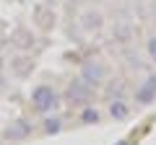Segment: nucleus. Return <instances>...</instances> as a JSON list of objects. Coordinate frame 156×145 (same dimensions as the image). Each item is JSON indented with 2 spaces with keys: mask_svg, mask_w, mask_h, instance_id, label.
<instances>
[{
  "mask_svg": "<svg viewBox=\"0 0 156 145\" xmlns=\"http://www.w3.org/2000/svg\"><path fill=\"white\" fill-rule=\"evenodd\" d=\"M8 44H13L18 52H29V49L34 47V34H31V29H26V26H18L16 31L11 34Z\"/></svg>",
  "mask_w": 156,
  "mask_h": 145,
  "instance_id": "6",
  "label": "nucleus"
},
{
  "mask_svg": "<svg viewBox=\"0 0 156 145\" xmlns=\"http://www.w3.org/2000/svg\"><path fill=\"white\" fill-rule=\"evenodd\" d=\"M109 114L115 119H125L128 117V104H125L122 99H112V104H109Z\"/></svg>",
  "mask_w": 156,
  "mask_h": 145,
  "instance_id": "10",
  "label": "nucleus"
},
{
  "mask_svg": "<svg viewBox=\"0 0 156 145\" xmlns=\"http://www.w3.org/2000/svg\"><path fill=\"white\" fill-rule=\"evenodd\" d=\"M112 39L120 42V44H128V42L133 39V26H130V23H125V21L115 23V29H112Z\"/></svg>",
  "mask_w": 156,
  "mask_h": 145,
  "instance_id": "9",
  "label": "nucleus"
},
{
  "mask_svg": "<svg viewBox=\"0 0 156 145\" xmlns=\"http://www.w3.org/2000/svg\"><path fill=\"white\" fill-rule=\"evenodd\" d=\"M34 13H37V23H39L42 29H50V26H55V13H50L47 8H37Z\"/></svg>",
  "mask_w": 156,
  "mask_h": 145,
  "instance_id": "11",
  "label": "nucleus"
},
{
  "mask_svg": "<svg viewBox=\"0 0 156 145\" xmlns=\"http://www.w3.org/2000/svg\"><path fill=\"white\" fill-rule=\"evenodd\" d=\"M31 106L37 112H42V114H50V112H55L57 106H60V96H57V91L52 88V86L42 83V86H37V88L31 91Z\"/></svg>",
  "mask_w": 156,
  "mask_h": 145,
  "instance_id": "1",
  "label": "nucleus"
},
{
  "mask_svg": "<svg viewBox=\"0 0 156 145\" xmlns=\"http://www.w3.org/2000/svg\"><path fill=\"white\" fill-rule=\"evenodd\" d=\"M122 145H128V143H122Z\"/></svg>",
  "mask_w": 156,
  "mask_h": 145,
  "instance_id": "17",
  "label": "nucleus"
},
{
  "mask_svg": "<svg viewBox=\"0 0 156 145\" xmlns=\"http://www.w3.org/2000/svg\"><path fill=\"white\" fill-rule=\"evenodd\" d=\"M65 99L70 101V104H76V106H86V104L91 101V86H89V83H83L81 78L73 80V83L68 86Z\"/></svg>",
  "mask_w": 156,
  "mask_h": 145,
  "instance_id": "3",
  "label": "nucleus"
},
{
  "mask_svg": "<svg viewBox=\"0 0 156 145\" xmlns=\"http://www.w3.org/2000/svg\"><path fill=\"white\" fill-rule=\"evenodd\" d=\"M146 52H148V57L156 62V36H151V39H148V44H146Z\"/></svg>",
  "mask_w": 156,
  "mask_h": 145,
  "instance_id": "14",
  "label": "nucleus"
},
{
  "mask_svg": "<svg viewBox=\"0 0 156 145\" xmlns=\"http://www.w3.org/2000/svg\"><path fill=\"white\" fill-rule=\"evenodd\" d=\"M3 70H5V60H3V55H0V75H3Z\"/></svg>",
  "mask_w": 156,
  "mask_h": 145,
  "instance_id": "15",
  "label": "nucleus"
},
{
  "mask_svg": "<svg viewBox=\"0 0 156 145\" xmlns=\"http://www.w3.org/2000/svg\"><path fill=\"white\" fill-rule=\"evenodd\" d=\"M0 145H3V137H0Z\"/></svg>",
  "mask_w": 156,
  "mask_h": 145,
  "instance_id": "16",
  "label": "nucleus"
},
{
  "mask_svg": "<svg viewBox=\"0 0 156 145\" xmlns=\"http://www.w3.org/2000/svg\"><path fill=\"white\" fill-rule=\"evenodd\" d=\"M29 135H31V124H29L26 119H16V122H11V124L5 127L3 137L11 140V143H21V140H26Z\"/></svg>",
  "mask_w": 156,
  "mask_h": 145,
  "instance_id": "5",
  "label": "nucleus"
},
{
  "mask_svg": "<svg viewBox=\"0 0 156 145\" xmlns=\"http://www.w3.org/2000/svg\"><path fill=\"white\" fill-rule=\"evenodd\" d=\"M99 119H101V114L96 112V109H91V106H86L83 112H81V122L83 124H96Z\"/></svg>",
  "mask_w": 156,
  "mask_h": 145,
  "instance_id": "12",
  "label": "nucleus"
},
{
  "mask_svg": "<svg viewBox=\"0 0 156 145\" xmlns=\"http://www.w3.org/2000/svg\"><path fill=\"white\" fill-rule=\"evenodd\" d=\"M60 130H62V122H60L57 117H47V119H44V132H47V135H57Z\"/></svg>",
  "mask_w": 156,
  "mask_h": 145,
  "instance_id": "13",
  "label": "nucleus"
},
{
  "mask_svg": "<svg viewBox=\"0 0 156 145\" xmlns=\"http://www.w3.org/2000/svg\"><path fill=\"white\" fill-rule=\"evenodd\" d=\"M78 21H81V29H83V31L94 34V31H101V29H104V13L96 11V8H86Z\"/></svg>",
  "mask_w": 156,
  "mask_h": 145,
  "instance_id": "4",
  "label": "nucleus"
},
{
  "mask_svg": "<svg viewBox=\"0 0 156 145\" xmlns=\"http://www.w3.org/2000/svg\"><path fill=\"white\" fill-rule=\"evenodd\" d=\"M34 70V60L26 55V52H18L16 57H11V72L16 78H29Z\"/></svg>",
  "mask_w": 156,
  "mask_h": 145,
  "instance_id": "7",
  "label": "nucleus"
},
{
  "mask_svg": "<svg viewBox=\"0 0 156 145\" xmlns=\"http://www.w3.org/2000/svg\"><path fill=\"white\" fill-rule=\"evenodd\" d=\"M135 99H138L140 104H151V101L156 99V75H148V78H146V83L135 91Z\"/></svg>",
  "mask_w": 156,
  "mask_h": 145,
  "instance_id": "8",
  "label": "nucleus"
},
{
  "mask_svg": "<svg viewBox=\"0 0 156 145\" xmlns=\"http://www.w3.org/2000/svg\"><path fill=\"white\" fill-rule=\"evenodd\" d=\"M107 78V65L101 60H86L81 65V80L89 86H99Z\"/></svg>",
  "mask_w": 156,
  "mask_h": 145,
  "instance_id": "2",
  "label": "nucleus"
}]
</instances>
